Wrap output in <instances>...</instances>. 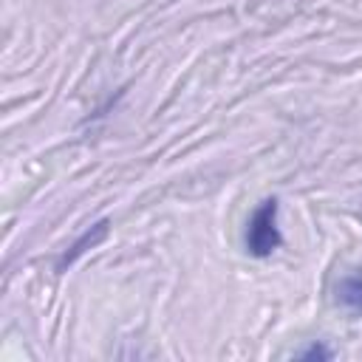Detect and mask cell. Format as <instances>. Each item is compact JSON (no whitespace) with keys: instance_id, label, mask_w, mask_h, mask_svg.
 <instances>
[{"instance_id":"6da1fadb","label":"cell","mask_w":362,"mask_h":362,"mask_svg":"<svg viewBox=\"0 0 362 362\" xmlns=\"http://www.w3.org/2000/svg\"><path fill=\"white\" fill-rule=\"evenodd\" d=\"M283 243L280 235V204L277 198H266L255 206L243 229V246L252 257H269Z\"/></svg>"},{"instance_id":"7a4b0ae2","label":"cell","mask_w":362,"mask_h":362,"mask_svg":"<svg viewBox=\"0 0 362 362\" xmlns=\"http://www.w3.org/2000/svg\"><path fill=\"white\" fill-rule=\"evenodd\" d=\"M107 229H110V223L107 221H99V223H93L90 229H85L71 246H68V252L59 257V263H57V269H65V266H71V263H76L88 249H93V246H99L105 238H107Z\"/></svg>"},{"instance_id":"3957f363","label":"cell","mask_w":362,"mask_h":362,"mask_svg":"<svg viewBox=\"0 0 362 362\" xmlns=\"http://www.w3.org/2000/svg\"><path fill=\"white\" fill-rule=\"evenodd\" d=\"M334 297H337V303L345 305L348 311L362 314V269L345 272V274L334 283Z\"/></svg>"},{"instance_id":"277c9868","label":"cell","mask_w":362,"mask_h":362,"mask_svg":"<svg viewBox=\"0 0 362 362\" xmlns=\"http://www.w3.org/2000/svg\"><path fill=\"white\" fill-rule=\"evenodd\" d=\"M297 356H300V359H331V356H334V351H331V348H325L322 342H311L308 348L297 351Z\"/></svg>"}]
</instances>
